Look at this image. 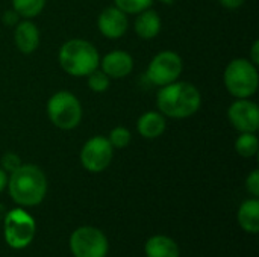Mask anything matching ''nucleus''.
<instances>
[{
    "instance_id": "obj_17",
    "label": "nucleus",
    "mask_w": 259,
    "mask_h": 257,
    "mask_svg": "<svg viewBox=\"0 0 259 257\" xmlns=\"http://www.w3.org/2000/svg\"><path fill=\"white\" fill-rule=\"evenodd\" d=\"M238 223L241 229L247 233L259 232V201L258 198L246 200L238 209Z\"/></svg>"
},
{
    "instance_id": "obj_26",
    "label": "nucleus",
    "mask_w": 259,
    "mask_h": 257,
    "mask_svg": "<svg viewBox=\"0 0 259 257\" xmlns=\"http://www.w3.org/2000/svg\"><path fill=\"white\" fill-rule=\"evenodd\" d=\"M219 2L222 3V6H225L228 9H237L244 3V0H219Z\"/></svg>"
},
{
    "instance_id": "obj_18",
    "label": "nucleus",
    "mask_w": 259,
    "mask_h": 257,
    "mask_svg": "<svg viewBox=\"0 0 259 257\" xmlns=\"http://www.w3.org/2000/svg\"><path fill=\"white\" fill-rule=\"evenodd\" d=\"M259 141L255 133H241L235 141V150L243 158H252L258 153Z\"/></svg>"
},
{
    "instance_id": "obj_1",
    "label": "nucleus",
    "mask_w": 259,
    "mask_h": 257,
    "mask_svg": "<svg viewBox=\"0 0 259 257\" xmlns=\"http://www.w3.org/2000/svg\"><path fill=\"white\" fill-rule=\"evenodd\" d=\"M156 105L165 117L188 118L200 109L202 95L193 83L176 80L161 86L156 95Z\"/></svg>"
},
{
    "instance_id": "obj_3",
    "label": "nucleus",
    "mask_w": 259,
    "mask_h": 257,
    "mask_svg": "<svg viewBox=\"0 0 259 257\" xmlns=\"http://www.w3.org/2000/svg\"><path fill=\"white\" fill-rule=\"evenodd\" d=\"M58 59L62 70L74 77L88 76L100 64L97 48L90 41L80 38H73L64 42L59 48Z\"/></svg>"
},
{
    "instance_id": "obj_4",
    "label": "nucleus",
    "mask_w": 259,
    "mask_h": 257,
    "mask_svg": "<svg viewBox=\"0 0 259 257\" xmlns=\"http://www.w3.org/2000/svg\"><path fill=\"white\" fill-rule=\"evenodd\" d=\"M226 89L237 98H249L258 89L259 76L256 65L238 58L228 64L223 74Z\"/></svg>"
},
{
    "instance_id": "obj_29",
    "label": "nucleus",
    "mask_w": 259,
    "mask_h": 257,
    "mask_svg": "<svg viewBox=\"0 0 259 257\" xmlns=\"http://www.w3.org/2000/svg\"><path fill=\"white\" fill-rule=\"evenodd\" d=\"M5 215H6V209H5V206H2V204H0V220H3V218H5Z\"/></svg>"
},
{
    "instance_id": "obj_21",
    "label": "nucleus",
    "mask_w": 259,
    "mask_h": 257,
    "mask_svg": "<svg viewBox=\"0 0 259 257\" xmlns=\"http://www.w3.org/2000/svg\"><path fill=\"white\" fill-rule=\"evenodd\" d=\"M115 6L124 14H140L149 9L153 0H114Z\"/></svg>"
},
{
    "instance_id": "obj_10",
    "label": "nucleus",
    "mask_w": 259,
    "mask_h": 257,
    "mask_svg": "<svg viewBox=\"0 0 259 257\" xmlns=\"http://www.w3.org/2000/svg\"><path fill=\"white\" fill-rule=\"evenodd\" d=\"M228 118L234 129L241 133H256L259 129V108L247 98L235 100L228 111Z\"/></svg>"
},
{
    "instance_id": "obj_19",
    "label": "nucleus",
    "mask_w": 259,
    "mask_h": 257,
    "mask_svg": "<svg viewBox=\"0 0 259 257\" xmlns=\"http://www.w3.org/2000/svg\"><path fill=\"white\" fill-rule=\"evenodd\" d=\"M46 6V0H12V8L14 11L24 17V18H33Z\"/></svg>"
},
{
    "instance_id": "obj_22",
    "label": "nucleus",
    "mask_w": 259,
    "mask_h": 257,
    "mask_svg": "<svg viewBox=\"0 0 259 257\" xmlns=\"http://www.w3.org/2000/svg\"><path fill=\"white\" fill-rule=\"evenodd\" d=\"M111 79L102 71V70H94L93 73L88 74V86L94 92H105L109 88Z\"/></svg>"
},
{
    "instance_id": "obj_6",
    "label": "nucleus",
    "mask_w": 259,
    "mask_h": 257,
    "mask_svg": "<svg viewBox=\"0 0 259 257\" xmlns=\"http://www.w3.org/2000/svg\"><path fill=\"white\" fill-rule=\"evenodd\" d=\"M5 241L14 250L26 248L35 238V220L24 209H12L6 212L5 218Z\"/></svg>"
},
{
    "instance_id": "obj_24",
    "label": "nucleus",
    "mask_w": 259,
    "mask_h": 257,
    "mask_svg": "<svg viewBox=\"0 0 259 257\" xmlns=\"http://www.w3.org/2000/svg\"><path fill=\"white\" fill-rule=\"evenodd\" d=\"M246 188L247 191L255 197H259V171L258 170H253L249 176H247V180H246Z\"/></svg>"
},
{
    "instance_id": "obj_27",
    "label": "nucleus",
    "mask_w": 259,
    "mask_h": 257,
    "mask_svg": "<svg viewBox=\"0 0 259 257\" xmlns=\"http://www.w3.org/2000/svg\"><path fill=\"white\" fill-rule=\"evenodd\" d=\"M252 56H250V62L252 64H255V65H258L259 64V41H255L253 42V45H252Z\"/></svg>"
},
{
    "instance_id": "obj_9",
    "label": "nucleus",
    "mask_w": 259,
    "mask_h": 257,
    "mask_svg": "<svg viewBox=\"0 0 259 257\" xmlns=\"http://www.w3.org/2000/svg\"><path fill=\"white\" fill-rule=\"evenodd\" d=\"M114 148L109 144L108 138L94 136L88 139L80 150L82 167L90 173H102L112 162Z\"/></svg>"
},
{
    "instance_id": "obj_20",
    "label": "nucleus",
    "mask_w": 259,
    "mask_h": 257,
    "mask_svg": "<svg viewBox=\"0 0 259 257\" xmlns=\"http://www.w3.org/2000/svg\"><path fill=\"white\" fill-rule=\"evenodd\" d=\"M131 139H132L131 132L123 126L114 127L109 132V136H108V141L112 145V148H124V147H127L131 144Z\"/></svg>"
},
{
    "instance_id": "obj_16",
    "label": "nucleus",
    "mask_w": 259,
    "mask_h": 257,
    "mask_svg": "<svg viewBox=\"0 0 259 257\" xmlns=\"http://www.w3.org/2000/svg\"><path fill=\"white\" fill-rule=\"evenodd\" d=\"M135 32L143 39H153L161 32V18L158 12L146 9L135 20Z\"/></svg>"
},
{
    "instance_id": "obj_2",
    "label": "nucleus",
    "mask_w": 259,
    "mask_h": 257,
    "mask_svg": "<svg viewBox=\"0 0 259 257\" xmlns=\"http://www.w3.org/2000/svg\"><path fill=\"white\" fill-rule=\"evenodd\" d=\"M11 198L24 208L39 204L47 194V179L36 165H20L8 179Z\"/></svg>"
},
{
    "instance_id": "obj_13",
    "label": "nucleus",
    "mask_w": 259,
    "mask_h": 257,
    "mask_svg": "<svg viewBox=\"0 0 259 257\" xmlns=\"http://www.w3.org/2000/svg\"><path fill=\"white\" fill-rule=\"evenodd\" d=\"M14 42L21 53H24V55L33 53L39 45L38 27L29 20L18 23L15 26V32H14Z\"/></svg>"
},
{
    "instance_id": "obj_7",
    "label": "nucleus",
    "mask_w": 259,
    "mask_h": 257,
    "mask_svg": "<svg viewBox=\"0 0 259 257\" xmlns=\"http://www.w3.org/2000/svg\"><path fill=\"white\" fill-rule=\"evenodd\" d=\"M70 250L74 257H106L109 242L102 230L83 226L71 233Z\"/></svg>"
},
{
    "instance_id": "obj_14",
    "label": "nucleus",
    "mask_w": 259,
    "mask_h": 257,
    "mask_svg": "<svg viewBox=\"0 0 259 257\" xmlns=\"http://www.w3.org/2000/svg\"><path fill=\"white\" fill-rule=\"evenodd\" d=\"M137 129L138 133L146 139L159 138L165 130V118L161 112L149 111L138 118Z\"/></svg>"
},
{
    "instance_id": "obj_12",
    "label": "nucleus",
    "mask_w": 259,
    "mask_h": 257,
    "mask_svg": "<svg viewBox=\"0 0 259 257\" xmlns=\"http://www.w3.org/2000/svg\"><path fill=\"white\" fill-rule=\"evenodd\" d=\"M102 71L109 79H123L131 74L134 68V59L127 52L114 50L103 56L102 59Z\"/></svg>"
},
{
    "instance_id": "obj_5",
    "label": "nucleus",
    "mask_w": 259,
    "mask_h": 257,
    "mask_svg": "<svg viewBox=\"0 0 259 257\" xmlns=\"http://www.w3.org/2000/svg\"><path fill=\"white\" fill-rule=\"evenodd\" d=\"M47 115L58 129L71 130L77 127L82 120V105L74 94L59 91L49 98Z\"/></svg>"
},
{
    "instance_id": "obj_15",
    "label": "nucleus",
    "mask_w": 259,
    "mask_h": 257,
    "mask_svg": "<svg viewBox=\"0 0 259 257\" xmlns=\"http://www.w3.org/2000/svg\"><path fill=\"white\" fill-rule=\"evenodd\" d=\"M144 253L146 257H179V247L171 238L155 235L147 239Z\"/></svg>"
},
{
    "instance_id": "obj_25",
    "label": "nucleus",
    "mask_w": 259,
    "mask_h": 257,
    "mask_svg": "<svg viewBox=\"0 0 259 257\" xmlns=\"http://www.w3.org/2000/svg\"><path fill=\"white\" fill-rule=\"evenodd\" d=\"M18 21V14L12 9V11H6L3 14V23L8 24V26H15Z\"/></svg>"
},
{
    "instance_id": "obj_8",
    "label": "nucleus",
    "mask_w": 259,
    "mask_h": 257,
    "mask_svg": "<svg viewBox=\"0 0 259 257\" xmlns=\"http://www.w3.org/2000/svg\"><path fill=\"white\" fill-rule=\"evenodd\" d=\"M184 64L178 53L165 50L158 53L147 67V79L158 86H165L179 79Z\"/></svg>"
},
{
    "instance_id": "obj_11",
    "label": "nucleus",
    "mask_w": 259,
    "mask_h": 257,
    "mask_svg": "<svg viewBox=\"0 0 259 257\" xmlns=\"http://www.w3.org/2000/svg\"><path fill=\"white\" fill-rule=\"evenodd\" d=\"M97 26L102 35H105L109 39H118L121 38L129 26L127 17L123 11H120L117 6H109L102 11V14L97 18Z\"/></svg>"
},
{
    "instance_id": "obj_30",
    "label": "nucleus",
    "mask_w": 259,
    "mask_h": 257,
    "mask_svg": "<svg viewBox=\"0 0 259 257\" xmlns=\"http://www.w3.org/2000/svg\"><path fill=\"white\" fill-rule=\"evenodd\" d=\"M159 2H162V3H167V5H170V3H173L175 0H159Z\"/></svg>"
},
{
    "instance_id": "obj_23",
    "label": "nucleus",
    "mask_w": 259,
    "mask_h": 257,
    "mask_svg": "<svg viewBox=\"0 0 259 257\" xmlns=\"http://www.w3.org/2000/svg\"><path fill=\"white\" fill-rule=\"evenodd\" d=\"M0 165H2V170H5L6 173H12V171H15L21 165V161H20L18 155L6 153V155H3V158L0 161Z\"/></svg>"
},
{
    "instance_id": "obj_28",
    "label": "nucleus",
    "mask_w": 259,
    "mask_h": 257,
    "mask_svg": "<svg viewBox=\"0 0 259 257\" xmlns=\"http://www.w3.org/2000/svg\"><path fill=\"white\" fill-rule=\"evenodd\" d=\"M8 185V176H6V171L0 168V192L6 188Z\"/></svg>"
}]
</instances>
